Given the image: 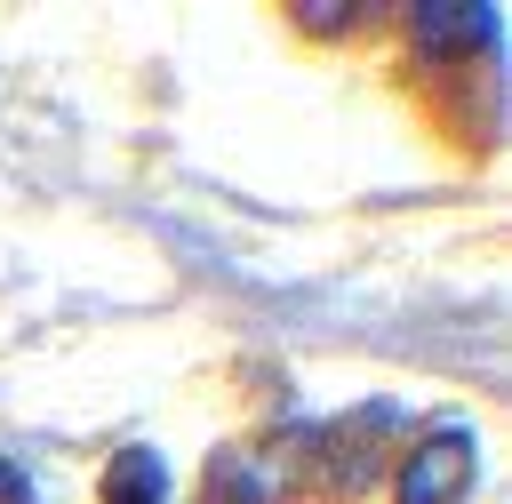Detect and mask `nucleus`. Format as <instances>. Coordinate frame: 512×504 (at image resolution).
Listing matches in <instances>:
<instances>
[{"instance_id": "nucleus-1", "label": "nucleus", "mask_w": 512, "mask_h": 504, "mask_svg": "<svg viewBox=\"0 0 512 504\" xmlns=\"http://www.w3.org/2000/svg\"><path fill=\"white\" fill-rule=\"evenodd\" d=\"M384 432H392V408H352L344 424L312 432V480H320V496H352V488H368V480H376V448H384Z\"/></svg>"}, {"instance_id": "nucleus-2", "label": "nucleus", "mask_w": 512, "mask_h": 504, "mask_svg": "<svg viewBox=\"0 0 512 504\" xmlns=\"http://www.w3.org/2000/svg\"><path fill=\"white\" fill-rule=\"evenodd\" d=\"M464 488H472V432H464V424H440V432H424L416 456L400 464L392 504H464Z\"/></svg>"}, {"instance_id": "nucleus-3", "label": "nucleus", "mask_w": 512, "mask_h": 504, "mask_svg": "<svg viewBox=\"0 0 512 504\" xmlns=\"http://www.w3.org/2000/svg\"><path fill=\"white\" fill-rule=\"evenodd\" d=\"M104 504H168V464L152 448H120L104 464Z\"/></svg>"}, {"instance_id": "nucleus-4", "label": "nucleus", "mask_w": 512, "mask_h": 504, "mask_svg": "<svg viewBox=\"0 0 512 504\" xmlns=\"http://www.w3.org/2000/svg\"><path fill=\"white\" fill-rule=\"evenodd\" d=\"M200 504H272L264 464H248V456H216L208 480H200Z\"/></svg>"}, {"instance_id": "nucleus-5", "label": "nucleus", "mask_w": 512, "mask_h": 504, "mask_svg": "<svg viewBox=\"0 0 512 504\" xmlns=\"http://www.w3.org/2000/svg\"><path fill=\"white\" fill-rule=\"evenodd\" d=\"M0 504H32V488H24V472H16V464H0Z\"/></svg>"}]
</instances>
